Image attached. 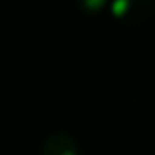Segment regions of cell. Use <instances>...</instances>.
<instances>
[{
    "label": "cell",
    "mask_w": 155,
    "mask_h": 155,
    "mask_svg": "<svg viewBox=\"0 0 155 155\" xmlns=\"http://www.w3.org/2000/svg\"><path fill=\"white\" fill-rule=\"evenodd\" d=\"M115 18L127 24H142L153 15L155 7L148 0H118L110 5Z\"/></svg>",
    "instance_id": "cell-1"
},
{
    "label": "cell",
    "mask_w": 155,
    "mask_h": 155,
    "mask_svg": "<svg viewBox=\"0 0 155 155\" xmlns=\"http://www.w3.org/2000/svg\"><path fill=\"white\" fill-rule=\"evenodd\" d=\"M42 155H80L78 143L67 132H52L42 145Z\"/></svg>",
    "instance_id": "cell-2"
}]
</instances>
